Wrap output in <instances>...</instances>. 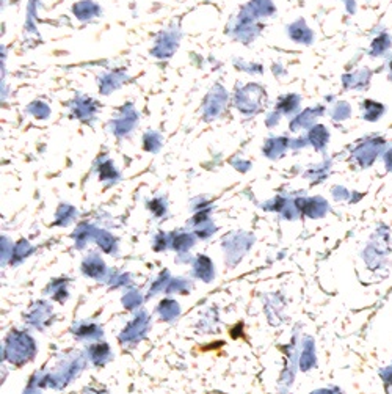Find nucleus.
<instances>
[{
  "mask_svg": "<svg viewBox=\"0 0 392 394\" xmlns=\"http://www.w3.org/2000/svg\"><path fill=\"white\" fill-rule=\"evenodd\" d=\"M85 364L87 360L80 352H71V354L63 355L54 369L35 372L30 382L39 386L41 390L46 386L54 390H63L85 369Z\"/></svg>",
  "mask_w": 392,
  "mask_h": 394,
  "instance_id": "obj_1",
  "label": "nucleus"
},
{
  "mask_svg": "<svg viewBox=\"0 0 392 394\" xmlns=\"http://www.w3.org/2000/svg\"><path fill=\"white\" fill-rule=\"evenodd\" d=\"M37 355V344L25 330L13 328L4 342V358L15 366H25Z\"/></svg>",
  "mask_w": 392,
  "mask_h": 394,
  "instance_id": "obj_2",
  "label": "nucleus"
},
{
  "mask_svg": "<svg viewBox=\"0 0 392 394\" xmlns=\"http://www.w3.org/2000/svg\"><path fill=\"white\" fill-rule=\"evenodd\" d=\"M391 251V231L386 225H380L370 237L366 249L362 251V259L370 270H376L386 261Z\"/></svg>",
  "mask_w": 392,
  "mask_h": 394,
  "instance_id": "obj_3",
  "label": "nucleus"
},
{
  "mask_svg": "<svg viewBox=\"0 0 392 394\" xmlns=\"http://www.w3.org/2000/svg\"><path fill=\"white\" fill-rule=\"evenodd\" d=\"M255 244V236L243 231H235V233L228 234L223 239V250L226 253V263L229 265H235L242 258L247 255L251 245Z\"/></svg>",
  "mask_w": 392,
  "mask_h": 394,
  "instance_id": "obj_4",
  "label": "nucleus"
},
{
  "mask_svg": "<svg viewBox=\"0 0 392 394\" xmlns=\"http://www.w3.org/2000/svg\"><path fill=\"white\" fill-rule=\"evenodd\" d=\"M149 330V314L146 311H138L134 319L124 327L123 332L118 336V340L123 346H135L146 336Z\"/></svg>",
  "mask_w": 392,
  "mask_h": 394,
  "instance_id": "obj_5",
  "label": "nucleus"
},
{
  "mask_svg": "<svg viewBox=\"0 0 392 394\" xmlns=\"http://www.w3.org/2000/svg\"><path fill=\"white\" fill-rule=\"evenodd\" d=\"M52 321H54L52 305L44 300L35 302V304L30 306L29 313L25 314L27 326L35 327L38 330H44L46 327L51 326Z\"/></svg>",
  "mask_w": 392,
  "mask_h": 394,
  "instance_id": "obj_6",
  "label": "nucleus"
},
{
  "mask_svg": "<svg viewBox=\"0 0 392 394\" xmlns=\"http://www.w3.org/2000/svg\"><path fill=\"white\" fill-rule=\"evenodd\" d=\"M297 206L300 209V213L305 214L310 219H321L325 217L328 209V201L321 196H314V198H297Z\"/></svg>",
  "mask_w": 392,
  "mask_h": 394,
  "instance_id": "obj_7",
  "label": "nucleus"
},
{
  "mask_svg": "<svg viewBox=\"0 0 392 394\" xmlns=\"http://www.w3.org/2000/svg\"><path fill=\"white\" fill-rule=\"evenodd\" d=\"M80 270L83 275L93 280H104L109 275L107 265L97 253H90V255L83 259Z\"/></svg>",
  "mask_w": 392,
  "mask_h": 394,
  "instance_id": "obj_8",
  "label": "nucleus"
},
{
  "mask_svg": "<svg viewBox=\"0 0 392 394\" xmlns=\"http://www.w3.org/2000/svg\"><path fill=\"white\" fill-rule=\"evenodd\" d=\"M384 145V140H370L358 146V150L355 151V159L362 167L372 165L378 154L381 153V146Z\"/></svg>",
  "mask_w": 392,
  "mask_h": 394,
  "instance_id": "obj_9",
  "label": "nucleus"
},
{
  "mask_svg": "<svg viewBox=\"0 0 392 394\" xmlns=\"http://www.w3.org/2000/svg\"><path fill=\"white\" fill-rule=\"evenodd\" d=\"M264 209L273 210V213H279L287 220H295L298 219V215L302 214L300 213L295 200H287V198H281V196L269 201L267 205H264Z\"/></svg>",
  "mask_w": 392,
  "mask_h": 394,
  "instance_id": "obj_10",
  "label": "nucleus"
},
{
  "mask_svg": "<svg viewBox=\"0 0 392 394\" xmlns=\"http://www.w3.org/2000/svg\"><path fill=\"white\" fill-rule=\"evenodd\" d=\"M71 333L79 341H99L104 335L102 328L93 322H75Z\"/></svg>",
  "mask_w": 392,
  "mask_h": 394,
  "instance_id": "obj_11",
  "label": "nucleus"
},
{
  "mask_svg": "<svg viewBox=\"0 0 392 394\" xmlns=\"http://www.w3.org/2000/svg\"><path fill=\"white\" fill-rule=\"evenodd\" d=\"M193 277H196L204 283H211L215 277V267L211 258L204 255H198L193 259Z\"/></svg>",
  "mask_w": 392,
  "mask_h": 394,
  "instance_id": "obj_12",
  "label": "nucleus"
},
{
  "mask_svg": "<svg viewBox=\"0 0 392 394\" xmlns=\"http://www.w3.org/2000/svg\"><path fill=\"white\" fill-rule=\"evenodd\" d=\"M300 369L307 372L312 368H316L317 364V354H316V342L311 336H306L302 346V352H300Z\"/></svg>",
  "mask_w": 392,
  "mask_h": 394,
  "instance_id": "obj_13",
  "label": "nucleus"
},
{
  "mask_svg": "<svg viewBox=\"0 0 392 394\" xmlns=\"http://www.w3.org/2000/svg\"><path fill=\"white\" fill-rule=\"evenodd\" d=\"M88 358L96 366H104L111 360V349L107 342L104 341H94V344L87 349Z\"/></svg>",
  "mask_w": 392,
  "mask_h": 394,
  "instance_id": "obj_14",
  "label": "nucleus"
},
{
  "mask_svg": "<svg viewBox=\"0 0 392 394\" xmlns=\"http://www.w3.org/2000/svg\"><path fill=\"white\" fill-rule=\"evenodd\" d=\"M156 311L159 314V318L162 319V321H165V322H174V321L179 318L180 306H179V304H178L176 300L165 299V300H162L157 305Z\"/></svg>",
  "mask_w": 392,
  "mask_h": 394,
  "instance_id": "obj_15",
  "label": "nucleus"
},
{
  "mask_svg": "<svg viewBox=\"0 0 392 394\" xmlns=\"http://www.w3.org/2000/svg\"><path fill=\"white\" fill-rule=\"evenodd\" d=\"M46 292L52 295V299L59 304H65L69 297V280L68 278H57L47 285Z\"/></svg>",
  "mask_w": 392,
  "mask_h": 394,
  "instance_id": "obj_16",
  "label": "nucleus"
},
{
  "mask_svg": "<svg viewBox=\"0 0 392 394\" xmlns=\"http://www.w3.org/2000/svg\"><path fill=\"white\" fill-rule=\"evenodd\" d=\"M96 231H97V228L93 227V225L80 223L79 227L75 228L74 234H73V239H74V242H75V247L79 249V250H82L83 247H85L88 241H94Z\"/></svg>",
  "mask_w": 392,
  "mask_h": 394,
  "instance_id": "obj_17",
  "label": "nucleus"
},
{
  "mask_svg": "<svg viewBox=\"0 0 392 394\" xmlns=\"http://www.w3.org/2000/svg\"><path fill=\"white\" fill-rule=\"evenodd\" d=\"M94 242L99 245V249L109 253V255H115V253L118 251V239L115 236H111L106 229L97 228Z\"/></svg>",
  "mask_w": 392,
  "mask_h": 394,
  "instance_id": "obj_18",
  "label": "nucleus"
},
{
  "mask_svg": "<svg viewBox=\"0 0 392 394\" xmlns=\"http://www.w3.org/2000/svg\"><path fill=\"white\" fill-rule=\"evenodd\" d=\"M77 215V210L71 206V205H63L59 206L57 213H55V225L57 227H68L69 223H71Z\"/></svg>",
  "mask_w": 392,
  "mask_h": 394,
  "instance_id": "obj_19",
  "label": "nucleus"
},
{
  "mask_svg": "<svg viewBox=\"0 0 392 394\" xmlns=\"http://www.w3.org/2000/svg\"><path fill=\"white\" fill-rule=\"evenodd\" d=\"M33 253V247L30 245V242L27 239H20V241L15 245V251H13V258L10 264L16 265L24 261L25 258H29Z\"/></svg>",
  "mask_w": 392,
  "mask_h": 394,
  "instance_id": "obj_20",
  "label": "nucleus"
},
{
  "mask_svg": "<svg viewBox=\"0 0 392 394\" xmlns=\"http://www.w3.org/2000/svg\"><path fill=\"white\" fill-rule=\"evenodd\" d=\"M195 234L190 233H180L174 234L171 249L178 253H187L195 245Z\"/></svg>",
  "mask_w": 392,
  "mask_h": 394,
  "instance_id": "obj_21",
  "label": "nucleus"
},
{
  "mask_svg": "<svg viewBox=\"0 0 392 394\" xmlns=\"http://www.w3.org/2000/svg\"><path fill=\"white\" fill-rule=\"evenodd\" d=\"M121 302H123V306L125 309L132 311V309H137L140 305L143 304V295H142V292L137 291V289H130L123 295Z\"/></svg>",
  "mask_w": 392,
  "mask_h": 394,
  "instance_id": "obj_22",
  "label": "nucleus"
},
{
  "mask_svg": "<svg viewBox=\"0 0 392 394\" xmlns=\"http://www.w3.org/2000/svg\"><path fill=\"white\" fill-rule=\"evenodd\" d=\"M195 236L200 239H209L215 233V225L211 220H202L198 223H193Z\"/></svg>",
  "mask_w": 392,
  "mask_h": 394,
  "instance_id": "obj_23",
  "label": "nucleus"
},
{
  "mask_svg": "<svg viewBox=\"0 0 392 394\" xmlns=\"http://www.w3.org/2000/svg\"><path fill=\"white\" fill-rule=\"evenodd\" d=\"M192 289V283L185 278H171L170 283L166 286V292H180V294H187L190 292Z\"/></svg>",
  "mask_w": 392,
  "mask_h": 394,
  "instance_id": "obj_24",
  "label": "nucleus"
},
{
  "mask_svg": "<svg viewBox=\"0 0 392 394\" xmlns=\"http://www.w3.org/2000/svg\"><path fill=\"white\" fill-rule=\"evenodd\" d=\"M170 281H171V273H170V270H162V273H160V275L157 277V280L154 281L152 286H151L149 294H148L149 297H152V295H156V294L160 292V291H165Z\"/></svg>",
  "mask_w": 392,
  "mask_h": 394,
  "instance_id": "obj_25",
  "label": "nucleus"
},
{
  "mask_svg": "<svg viewBox=\"0 0 392 394\" xmlns=\"http://www.w3.org/2000/svg\"><path fill=\"white\" fill-rule=\"evenodd\" d=\"M173 237L174 234H168V233H159L156 237H154V244L152 247L156 251H165L166 249L171 247L173 244Z\"/></svg>",
  "mask_w": 392,
  "mask_h": 394,
  "instance_id": "obj_26",
  "label": "nucleus"
},
{
  "mask_svg": "<svg viewBox=\"0 0 392 394\" xmlns=\"http://www.w3.org/2000/svg\"><path fill=\"white\" fill-rule=\"evenodd\" d=\"M148 209L156 217H164L168 210V203L164 198H156L148 203Z\"/></svg>",
  "mask_w": 392,
  "mask_h": 394,
  "instance_id": "obj_27",
  "label": "nucleus"
},
{
  "mask_svg": "<svg viewBox=\"0 0 392 394\" xmlns=\"http://www.w3.org/2000/svg\"><path fill=\"white\" fill-rule=\"evenodd\" d=\"M13 251H15V247L8 237H2V263L5 264L6 261H11L13 258Z\"/></svg>",
  "mask_w": 392,
  "mask_h": 394,
  "instance_id": "obj_28",
  "label": "nucleus"
},
{
  "mask_svg": "<svg viewBox=\"0 0 392 394\" xmlns=\"http://www.w3.org/2000/svg\"><path fill=\"white\" fill-rule=\"evenodd\" d=\"M130 283V275H128V273H116V275H111L109 278V285L111 287H118V286H125V285H129Z\"/></svg>",
  "mask_w": 392,
  "mask_h": 394,
  "instance_id": "obj_29",
  "label": "nucleus"
},
{
  "mask_svg": "<svg viewBox=\"0 0 392 394\" xmlns=\"http://www.w3.org/2000/svg\"><path fill=\"white\" fill-rule=\"evenodd\" d=\"M331 195L336 201H348L350 200V192L345 187H341V186L334 187L331 190Z\"/></svg>",
  "mask_w": 392,
  "mask_h": 394,
  "instance_id": "obj_30",
  "label": "nucleus"
},
{
  "mask_svg": "<svg viewBox=\"0 0 392 394\" xmlns=\"http://www.w3.org/2000/svg\"><path fill=\"white\" fill-rule=\"evenodd\" d=\"M380 376H381V380L384 382V385L392 386V364L386 366V368H383L380 371Z\"/></svg>",
  "mask_w": 392,
  "mask_h": 394,
  "instance_id": "obj_31",
  "label": "nucleus"
},
{
  "mask_svg": "<svg viewBox=\"0 0 392 394\" xmlns=\"http://www.w3.org/2000/svg\"><path fill=\"white\" fill-rule=\"evenodd\" d=\"M101 176H102V179H111V178H118V173L115 172V168L111 167V164H107V165H104L102 167V170H101Z\"/></svg>",
  "mask_w": 392,
  "mask_h": 394,
  "instance_id": "obj_32",
  "label": "nucleus"
},
{
  "mask_svg": "<svg viewBox=\"0 0 392 394\" xmlns=\"http://www.w3.org/2000/svg\"><path fill=\"white\" fill-rule=\"evenodd\" d=\"M311 394H342L341 388L338 386H330V388H319L316 391H312Z\"/></svg>",
  "mask_w": 392,
  "mask_h": 394,
  "instance_id": "obj_33",
  "label": "nucleus"
},
{
  "mask_svg": "<svg viewBox=\"0 0 392 394\" xmlns=\"http://www.w3.org/2000/svg\"><path fill=\"white\" fill-rule=\"evenodd\" d=\"M82 394H109L106 388H97V386H87Z\"/></svg>",
  "mask_w": 392,
  "mask_h": 394,
  "instance_id": "obj_34",
  "label": "nucleus"
},
{
  "mask_svg": "<svg viewBox=\"0 0 392 394\" xmlns=\"http://www.w3.org/2000/svg\"><path fill=\"white\" fill-rule=\"evenodd\" d=\"M383 160H384V167H386V170L392 172V148L384 153Z\"/></svg>",
  "mask_w": 392,
  "mask_h": 394,
  "instance_id": "obj_35",
  "label": "nucleus"
},
{
  "mask_svg": "<svg viewBox=\"0 0 392 394\" xmlns=\"http://www.w3.org/2000/svg\"><path fill=\"white\" fill-rule=\"evenodd\" d=\"M23 394H41V388L35 383L29 382V385H27V388L24 390Z\"/></svg>",
  "mask_w": 392,
  "mask_h": 394,
  "instance_id": "obj_36",
  "label": "nucleus"
}]
</instances>
